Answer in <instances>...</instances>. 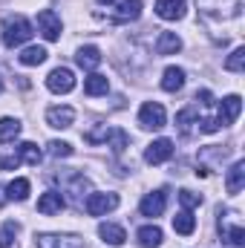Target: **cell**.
<instances>
[{
    "instance_id": "4dcf8cb0",
    "label": "cell",
    "mask_w": 245,
    "mask_h": 248,
    "mask_svg": "<svg viewBox=\"0 0 245 248\" xmlns=\"http://www.w3.org/2000/svg\"><path fill=\"white\" fill-rule=\"evenodd\" d=\"M222 237H225V240H228L234 248H243V243H245V228H243V225H234V228L222 231Z\"/></svg>"
},
{
    "instance_id": "d6a6232c",
    "label": "cell",
    "mask_w": 245,
    "mask_h": 248,
    "mask_svg": "<svg viewBox=\"0 0 245 248\" xmlns=\"http://www.w3.org/2000/svg\"><path fill=\"white\" fill-rule=\"evenodd\" d=\"M179 202L184 205V211H190V208H199L202 205V196L193 193V190H179Z\"/></svg>"
},
{
    "instance_id": "74e56055",
    "label": "cell",
    "mask_w": 245,
    "mask_h": 248,
    "mask_svg": "<svg viewBox=\"0 0 245 248\" xmlns=\"http://www.w3.org/2000/svg\"><path fill=\"white\" fill-rule=\"evenodd\" d=\"M0 90H3V87H0Z\"/></svg>"
},
{
    "instance_id": "d4e9b609",
    "label": "cell",
    "mask_w": 245,
    "mask_h": 248,
    "mask_svg": "<svg viewBox=\"0 0 245 248\" xmlns=\"http://www.w3.org/2000/svg\"><path fill=\"white\" fill-rule=\"evenodd\" d=\"M141 15V0H122L119 3V20H138Z\"/></svg>"
},
{
    "instance_id": "e575fe53",
    "label": "cell",
    "mask_w": 245,
    "mask_h": 248,
    "mask_svg": "<svg viewBox=\"0 0 245 248\" xmlns=\"http://www.w3.org/2000/svg\"><path fill=\"white\" fill-rule=\"evenodd\" d=\"M20 165V156L17 153H9V156H0V170H15Z\"/></svg>"
},
{
    "instance_id": "836d02e7",
    "label": "cell",
    "mask_w": 245,
    "mask_h": 248,
    "mask_svg": "<svg viewBox=\"0 0 245 248\" xmlns=\"http://www.w3.org/2000/svg\"><path fill=\"white\" fill-rule=\"evenodd\" d=\"M107 133H110V127H107V124H101L98 130H92V133H87L84 139H87L90 144H98V141H104V139H107Z\"/></svg>"
},
{
    "instance_id": "f1b7e54d",
    "label": "cell",
    "mask_w": 245,
    "mask_h": 248,
    "mask_svg": "<svg viewBox=\"0 0 245 248\" xmlns=\"http://www.w3.org/2000/svg\"><path fill=\"white\" fill-rule=\"evenodd\" d=\"M193 119H196V110H193V107H184V110H179V113H176V127L182 130L184 136L190 133V124H193Z\"/></svg>"
},
{
    "instance_id": "ba28073f",
    "label": "cell",
    "mask_w": 245,
    "mask_h": 248,
    "mask_svg": "<svg viewBox=\"0 0 245 248\" xmlns=\"http://www.w3.org/2000/svg\"><path fill=\"white\" fill-rule=\"evenodd\" d=\"M38 248H87L81 237H72V234H41L35 237Z\"/></svg>"
},
{
    "instance_id": "83f0119b",
    "label": "cell",
    "mask_w": 245,
    "mask_h": 248,
    "mask_svg": "<svg viewBox=\"0 0 245 248\" xmlns=\"http://www.w3.org/2000/svg\"><path fill=\"white\" fill-rule=\"evenodd\" d=\"M17 237V222H3L0 225V248H12Z\"/></svg>"
},
{
    "instance_id": "277c9868",
    "label": "cell",
    "mask_w": 245,
    "mask_h": 248,
    "mask_svg": "<svg viewBox=\"0 0 245 248\" xmlns=\"http://www.w3.org/2000/svg\"><path fill=\"white\" fill-rule=\"evenodd\" d=\"M165 122H168V116H165V107H162L159 101L141 104V110H138V124H141V127H147V130H162Z\"/></svg>"
},
{
    "instance_id": "3957f363",
    "label": "cell",
    "mask_w": 245,
    "mask_h": 248,
    "mask_svg": "<svg viewBox=\"0 0 245 248\" xmlns=\"http://www.w3.org/2000/svg\"><path fill=\"white\" fill-rule=\"evenodd\" d=\"M119 208V193H90L84 202V211L90 217H104Z\"/></svg>"
},
{
    "instance_id": "9a60e30c",
    "label": "cell",
    "mask_w": 245,
    "mask_h": 248,
    "mask_svg": "<svg viewBox=\"0 0 245 248\" xmlns=\"http://www.w3.org/2000/svg\"><path fill=\"white\" fill-rule=\"evenodd\" d=\"M182 87H184V69L168 66L165 75H162V90H165V93H179Z\"/></svg>"
},
{
    "instance_id": "8992f818",
    "label": "cell",
    "mask_w": 245,
    "mask_h": 248,
    "mask_svg": "<svg viewBox=\"0 0 245 248\" xmlns=\"http://www.w3.org/2000/svg\"><path fill=\"white\" fill-rule=\"evenodd\" d=\"M46 87L52 90V93H72L75 90V75H72V69H66V66H58V69H52L49 75H46Z\"/></svg>"
},
{
    "instance_id": "e0dca14e",
    "label": "cell",
    "mask_w": 245,
    "mask_h": 248,
    "mask_svg": "<svg viewBox=\"0 0 245 248\" xmlns=\"http://www.w3.org/2000/svg\"><path fill=\"white\" fill-rule=\"evenodd\" d=\"M245 185V162L240 159V162H234L231 165V170H228V179H225V187H228V193H240Z\"/></svg>"
},
{
    "instance_id": "ac0fdd59",
    "label": "cell",
    "mask_w": 245,
    "mask_h": 248,
    "mask_svg": "<svg viewBox=\"0 0 245 248\" xmlns=\"http://www.w3.org/2000/svg\"><path fill=\"white\" fill-rule=\"evenodd\" d=\"M98 237H101L104 243H110V246H124V240H127L124 228L122 225H113V222H101V225H98Z\"/></svg>"
},
{
    "instance_id": "d590c367",
    "label": "cell",
    "mask_w": 245,
    "mask_h": 248,
    "mask_svg": "<svg viewBox=\"0 0 245 248\" xmlns=\"http://www.w3.org/2000/svg\"><path fill=\"white\" fill-rule=\"evenodd\" d=\"M196 101L205 104V107H211V104H214V95H211L208 90H202V93H196Z\"/></svg>"
},
{
    "instance_id": "2e32d148",
    "label": "cell",
    "mask_w": 245,
    "mask_h": 248,
    "mask_svg": "<svg viewBox=\"0 0 245 248\" xmlns=\"http://www.w3.org/2000/svg\"><path fill=\"white\" fill-rule=\"evenodd\" d=\"M136 237H138V246L141 248H159L162 240H165V234H162L159 225H144V228H138Z\"/></svg>"
},
{
    "instance_id": "9c48e42d",
    "label": "cell",
    "mask_w": 245,
    "mask_h": 248,
    "mask_svg": "<svg viewBox=\"0 0 245 248\" xmlns=\"http://www.w3.org/2000/svg\"><path fill=\"white\" fill-rule=\"evenodd\" d=\"M165 205H168V190H153V193H147V196L141 199L138 211H141V217L156 219V217L165 214Z\"/></svg>"
},
{
    "instance_id": "4fadbf2b",
    "label": "cell",
    "mask_w": 245,
    "mask_h": 248,
    "mask_svg": "<svg viewBox=\"0 0 245 248\" xmlns=\"http://www.w3.org/2000/svg\"><path fill=\"white\" fill-rule=\"evenodd\" d=\"M75 122V110L72 107H49L46 110V124L55 127V130H63Z\"/></svg>"
},
{
    "instance_id": "44dd1931",
    "label": "cell",
    "mask_w": 245,
    "mask_h": 248,
    "mask_svg": "<svg viewBox=\"0 0 245 248\" xmlns=\"http://www.w3.org/2000/svg\"><path fill=\"white\" fill-rule=\"evenodd\" d=\"M46 55H49V52H46L44 46H26V49L17 55V61L23 63V66H41V63L46 61Z\"/></svg>"
},
{
    "instance_id": "52a82bcc",
    "label": "cell",
    "mask_w": 245,
    "mask_h": 248,
    "mask_svg": "<svg viewBox=\"0 0 245 248\" xmlns=\"http://www.w3.org/2000/svg\"><path fill=\"white\" fill-rule=\"evenodd\" d=\"M170 156H173V141H170V139H156V141H150L147 150H144V162H147V165H165Z\"/></svg>"
},
{
    "instance_id": "7402d4cb",
    "label": "cell",
    "mask_w": 245,
    "mask_h": 248,
    "mask_svg": "<svg viewBox=\"0 0 245 248\" xmlns=\"http://www.w3.org/2000/svg\"><path fill=\"white\" fill-rule=\"evenodd\" d=\"M173 231L182 234V237H190V234L196 231V219H193L190 211H179V214L173 217Z\"/></svg>"
},
{
    "instance_id": "ffe728a7",
    "label": "cell",
    "mask_w": 245,
    "mask_h": 248,
    "mask_svg": "<svg viewBox=\"0 0 245 248\" xmlns=\"http://www.w3.org/2000/svg\"><path fill=\"white\" fill-rule=\"evenodd\" d=\"M107 90H110V81H107V75H98V72H92L87 81H84V93L87 95H107Z\"/></svg>"
},
{
    "instance_id": "8d00e7d4",
    "label": "cell",
    "mask_w": 245,
    "mask_h": 248,
    "mask_svg": "<svg viewBox=\"0 0 245 248\" xmlns=\"http://www.w3.org/2000/svg\"><path fill=\"white\" fill-rule=\"evenodd\" d=\"M98 3H101V6H107V3H116V0H98Z\"/></svg>"
},
{
    "instance_id": "5b68a950",
    "label": "cell",
    "mask_w": 245,
    "mask_h": 248,
    "mask_svg": "<svg viewBox=\"0 0 245 248\" xmlns=\"http://www.w3.org/2000/svg\"><path fill=\"white\" fill-rule=\"evenodd\" d=\"M240 113H243V98L240 95H228V98H222V104H219V113H216V127H228V124H234L240 119Z\"/></svg>"
},
{
    "instance_id": "7a4b0ae2",
    "label": "cell",
    "mask_w": 245,
    "mask_h": 248,
    "mask_svg": "<svg viewBox=\"0 0 245 248\" xmlns=\"http://www.w3.org/2000/svg\"><path fill=\"white\" fill-rule=\"evenodd\" d=\"M196 6L205 17H216V20H228L240 12V0H196Z\"/></svg>"
},
{
    "instance_id": "5bb4252c",
    "label": "cell",
    "mask_w": 245,
    "mask_h": 248,
    "mask_svg": "<svg viewBox=\"0 0 245 248\" xmlns=\"http://www.w3.org/2000/svg\"><path fill=\"white\" fill-rule=\"evenodd\" d=\"M182 49V41L176 32H162L156 38V55H176Z\"/></svg>"
},
{
    "instance_id": "f546056e",
    "label": "cell",
    "mask_w": 245,
    "mask_h": 248,
    "mask_svg": "<svg viewBox=\"0 0 245 248\" xmlns=\"http://www.w3.org/2000/svg\"><path fill=\"white\" fill-rule=\"evenodd\" d=\"M107 139H110V144H113V153H124V147H127V141H130L124 130H110Z\"/></svg>"
},
{
    "instance_id": "7c38bea8",
    "label": "cell",
    "mask_w": 245,
    "mask_h": 248,
    "mask_svg": "<svg viewBox=\"0 0 245 248\" xmlns=\"http://www.w3.org/2000/svg\"><path fill=\"white\" fill-rule=\"evenodd\" d=\"M156 15L162 20H182L184 17V0H156Z\"/></svg>"
},
{
    "instance_id": "4316f807",
    "label": "cell",
    "mask_w": 245,
    "mask_h": 248,
    "mask_svg": "<svg viewBox=\"0 0 245 248\" xmlns=\"http://www.w3.org/2000/svg\"><path fill=\"white\" fill-rule=\"evenodd\" d=\"M225 69H228V72H243V69H245V46H237V49L228 55Z\"/></svg>"
},
{
    "instance_id": "cb8c5ba5",
    "label": "cell",
    "mask_w": 245,
    "mask_h": 248,
    "mask_svg": "<svg viewBox=\"0 0 245 248\" xmlns=\"http://www.w3.org/2000/svg\"><path fill=\"white\" fill-rule=\"evenodd\" d=\"M6 199L26 202V199H29V179H12V182L6 185Z\"/></svg>"
},
{
    "instance_id": "6da1fadb",
    "label": "cell",
    "mask_w": 245,
    "mask_h": 248,
    "mask_svg": "<svg viewBox=\"0 0 245 248\" xmlns=\"http://www.w3.org/2000/svg\"><path fill=\"white\" fill-rule=\"evenodd\" d=\"M29 38H32V23H29L23 15H17V17L6 20V26H3V46L15 49V46L26 44Z\"/></svg>"
},
{
    "instance_id": "1f68e13d",
    "label": "cell",
    "mask_w": 245,
    "mask_h": 248,
    "mask_svg": "<svg viewBox=\"0 0 245 248\" xmlns=\"http://www.w3.org/2000/svg\"><path fill=\"white\" fill-rule=\"evenodd\" d=\"M46 147H49V156H55V159L72 156V144H66V141H49Z\"/></svg>"
},
{
    "instance_id": "484cf974",
    "label": "cell",
    "mask_w": 245,
    "mask_h": 248,
    "mask_svg": "<svg viewBox=\"0 0 245 248\" xmlns=\"http://www.w3.org/2000/svg\"><path fill=\"white\" fill-rule=\"evenodd\" d=\"M20 133V122L17 119H0V141H12Z\"/></svg>"
},
{
    "instance_id": "d6986e66",
    "label": "cell",
    "mask_w": 245,
    "mask_h": 248,
    "mask_svg": "<svg viewBox=\"0 0 245 248\" xmlns=\"http://www.w3.org/2000/svg\"><path fill=\"white\" fill-rule=\"evenodd\" d=\"M75 63H78L81 69H95V66L101 63V52H98V46H81V49L75 52Z\"/></svg>"
},
{
    "instance_id": "8fae6325",
    "label": "cell",
    "mask_w": 245,
    "mask_h": 248,
    "mask_svg": "<svg viewBox=\"0 0 245 248\" xmlns=\"http://www.w3.org/2000/svg\"><path fill=\"white\" fill-rule=\"evenodd\" d=\"M63 208H66V199H63L61 190H46V193H41V199H38V214H44V217L61 214Z\"/></svg>"
},
{
    "instance_id": "603a6c76",
    "label": "cell",
    "mask_w": 245,
    "mask_h": 248,
    "mask_svg": "<svg viewBox=\"0 0 245 248\" xmlns=\"http://www.w3.org/2000/svg\"><path fill=\"white\" fill-rule=\"evenodd\" d=\"M17 156H20V162H26V165H41V159H44V153H41V147L35 144V141H23L20 147H17Z\"/></svg>"
},
{
    "instance_id": "30bf717a",
    "label": "cell",
    "mask_w": 245,
    "mask_h": 248,
    "mask_svg": "<svg viewBox=\"0 0 245 248\" xmlns=\"http://www.w3.org/2000/svg\"><path fill=\"white\" fill-rule=\"evenodd\" d=\"M38 32L46 38V41H58L61 38V17L52 12V9H44L38 15Z\"/></svg>"
}]
</instances>
